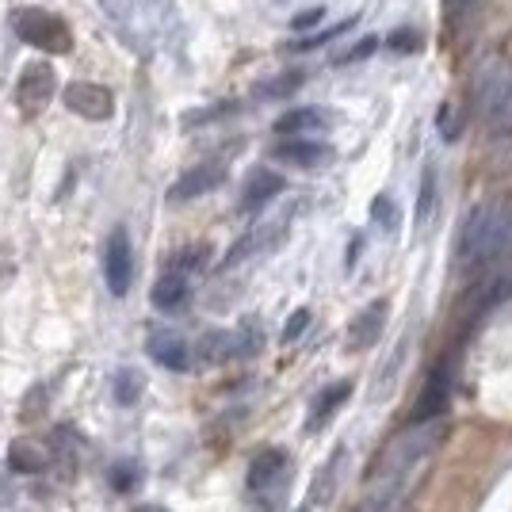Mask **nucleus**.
<instances>
[{
    "label": "nucleus",
    "mask_w": 512,
    "mask_h": 512,
    "mask_svg": "<svg viewBox=\"0 0 512 512\" xmlns=\"http://www.w3.org/2000/svg\"><path fill=\"white\" fill-rule=\"evenodd\" d=\"M283 188H287V180L276 169H256L245 184V195H241V211L253 214L260 207H268L276 195H283Z\"/></svg>",
    "instance_id": "obj_14"
},
{
    "label": "nucleus",
    "mask_w": 512,
    "mask_h": 512,
    "mask_svg": "<svg viewBox=\"0 0 512 512\" xmlns=\"http://www.w3.org/2000/svg\"><path fill=\"white\" fill-rule=\"evenodd\" d=\"M348 463V448H333V455L325 459V467L318 470V478H314V486H310V509H321V505H329V497L337 493V482H341V467Z\"/></svg>",
    "instance_id": "obj_17"
},
{
    "label": "nucleus",
    "mask_w": 512,
    "mask_h": 512,
    "mask_svg": "<svg viewBox=\"0 0 512 512\" xmlns=\"http://www.w3.org/2000/svg\"><path fill=\"white\" fill-rule=\"evenodd\" d=\"M348 398H352V383H348V379H344V383L321 386L318 394H314V402H310V413H306V432H314V428L325 425Z\"/></svg>",
    "instance_id": "obj_16"
},
{
    "label": "nucleus",
    "mask_w": 512,
    "mask_h": 512,
    "mask_svg": "<svg viewBox=\"0 0 512 512\" xmlns=\"http://www.w3.org/2000/svg\"><path fill=\"white\" fill-rule=\"evenodd\" d=\"M111 390H115V402L119 406H134L142 398V390H146V375L138 367H119L115 379H111Z\"/></svg>",
    "instance_id": "obj_22"
},
{
    "label": "nucleus",
    "mask_w": 512,
    "mask_h": 512,
    "mask_svg": "<svg viewBox=\"0 0 512 512\" xmlns=\"http://www.w3.org/2000/svg\"><path fill=\"white\" fill-rule=\"evenodd\" d=\"M390 314V302L386 299H375L367 302L356 318L348 321V329H344V344L352 348V352H367L371 344L379 341V333H383V321Z\"/></svg>",
    "instance_id": "obj_10"
},
{
    "label": "nucleus",
    "mask_w": 512,
    "mask_h": 512,
    "mask_svg": "<svg viewBox=\"0 0 512 512\" xmlns=\"http://www.w3.org/2000/svg\"><path fill=\"white\" fill-rule=\"evenodd\" d=\"M337 153L329 142H318V138H287L276 146V161H287V165H299V169H325Z\"/></svg>",
    "instance_id": "obj_11"
},
{
    "label": "nucleus",
    "mask_w": 512,
    "mask_h": 512,
    "mask_svg": "<svg viewBox=\"0 0 512 512\" xmlns=\"http://www.w3.org/2000/svg\"><path fill=\"white\" fill-rule=\"evenodd\" d=\"M302 85H306V73H302V69H287V73H279L272 81H260V85L253 88V96L256 100H287V96H295Z\"/></svg>",
    "instance_id": "obj_20"
},
{
    "label": "nucleus",
    "mask_w": 512,
    "mask_h": 512,
    "mask_svg": "<svg viewBox=\"0 0 512 512\" xmlns=\"http://www.w3.org/2000/svg\"><path fill=\"white\" fill-rule=\"evenodd\" d=\"M222 184H226V165H218V161H203V165L188 169L176 184H172L169 203H192V199L211 195L214 188H222Z\"/></svg>",
    "instance_id": "obj_9"
},
{
    "label": "nucleus",
    "mask_w": 512,
    "mask_h": 512,
    "mask_svg": "<svg viewBox=\"0 0 512 512\" xmlns=\"http://www.w3.org/2000/svg\"><path fill=\"white\" fill-rule=\"evenodd\" d=\"M299 512H314V509H310V505H306V509H299Z\"/></svg>",
    "instance_id": "obj_36"
},
{
    "label": "nucleus",
    "mask_w": 512,
    "mask_h": 512,
    "mask_svg": "<svg viewBox=\"0 0 512 512\" xmlns=\"http://www.w3.org/2000/svg\"><path fill=\"white\" fill-rule=\"evenodd\" d=\"M482 4H486V0H444L448 23L451 27H463V23H470L478 12H482Z\"/></svg>",
    "instance_id": "obj_28"
},
{
    "label": "nucleus",
    "mask_w": 512,
    "mask_h": 512,
    "mask_svg": "<svg viewBox=\"0 0 512 512\" xmlns=\"http://www.w3.org/2000/svg\"><path fill=\"white\" fill-rule=\"evenodd\" d=\"M12 27H16V35H20L23 43L35 46V50L65 54V50L73 46L69 27H65L54 12H46V8H20V12L12 16Z\"/></svg>",
    "instance_id": "obj_4"
},
{
    "label": "nucleus",
    "mask_w": 512,
    "mask_h": 512,
    "mask_svg": "<svg viewBox=\"0 0 512 512\" xmlns=\"http://www.w3.org/2000/svg\"><path fill=\"white\" fill-rule=\"evenodd\" d=\"M199 356H203L207 363H230V360H237L234 329H211V333L199 341Z\"/></svg>",
    "instance_id": "obj_21"
},
{
    "label": "nucleus",
    "mask_w": 512,
    "mask_h": 512,
    "mask_svg": "<svg viewBox=\"0 0 512 512\" xmlns=\"http://www.w3.org/2000/svg\"><path fill=\"white\" fill-rule=\"evenodd\" d=\"M65 107H69L73 115H81V119L100 123V119H111V115H115V96H111V88H104V85L73 81V85L65 88Z\"/></svg>",
    "instance_id": "obj_8"
},
{
    "label": "nucleus",
    "mask_w": 512,
    "mask_h": 512,
    "mask_svg": "<svg viewBox=\"0 0 512 512\" xmlns=\"http://www.w3.org/2000/svg\"><path fill=\"white\" fill-rule=\"evenodd\" d=\"M379 46H383V39H379V35H367V39H360V43L352 46V50H344L341 62H363V58H371Z\"/></svg>",
    "instance_id": "obj_32"
},
{
    "label": "nucleus",
    "mask_w": 512,
    "mask_h": 512,
    "mask_svg": "<svg viewBox=\"0 0 512 512\" xmlns=\"http://www.w3.org/2000/svg\"><path fill=\"white\" fill-rule=\"evenodd\" d=\"M58 92V73H54V65L46 62H35L23 69L20 85H16V104L27 119H35L46 104H50V96Z\"/></svg>",
    "instance_id": "obj_6"
},
{
    "label": "nucleus",
    "mask_w": 512,
    "mask_h": 512,
    "mask_svg": "<svg viewBox=\"0 0 512 512\" xmlns=\"http://www.w3.org/2000/svg\"><path fill=\"white\" fill-rule=\"evenodd\" d=\"M474 111L490 134H512V58H490L478 65Z\"/></svg>",
    "instance_id": "obj_3"
},
{
    "label": "nucleus",
    "mask_w": 512,
    "mask_h": 512,
    "mask_svg": "<svg viewBox=\"0 0 512 512\" xmlns=\"http://www.w3.org/2000/svg\"><path fill=\"white\" fill-rule=\"evenodd\" d=\"M325 127H329V115L318 107H295V111L276 119V134H283V138H306V134H318Z\"/></svg>",
    "instance_id": "obj_18"
},
{
    "label": "nucleus",
    "mask_w": 512,
    "mask_h": 512,
    "mask_svg": "<svg viewBox=\"0 0 512 512\" xmlns=\"http://www.w3.org/2000/svg\"><path fill=\"white\" fill-rule=\"evenodd\" d=\"M207 264V245H195V249H180V253L169 256V272H176V276H188L192 279L199 268Z\"/></svg>",
    "instance_id": "obj_27"
},
{
    "label": "nucleus",
    "mask_w": 512,
    "mask_h": 512,
    "mask_svg": "<svg viewBox=\"0 0 512 512\" xmlns=\"http://www.w3.org/2000/svg\"><path fill=\"white\" fill-rule=\"evenodd\" d=\"M104 279H107V291H111L115 299H123L130 291V279H134V249H130V237L123 226H115L104 245Z\"/></svg>",
    "instance_id": "obj_5"
},
{
    "label": "nucleus",
    "mask_w": 512,
    "mask_h": 512,
    "mask_svg": "<svg viewBox=\"0 0 512 512\" xmlns=\"http://www.w3.org/2000/svg\"><path fill=\"white\" fill-rule=\"evenodd\" d=\"M306 325H310V310L302 306V310H295V314H291V321L283 325V344L299 341L302 333H306Z\"/></svg>",
    "instance_id": "obj_33"
},
{
    "label": "nucleus",
    "mask_w": 512,
    "mask_h": 512,
    "mask_svg": "<svg viewBox=\"0 0 512 512\" xmlns=\"http://www.w3.org/2000/svg\"><path fill=\"white\" fill-rule=\"evenodd\" d=\"M8 467L20 470V474H35V470H43V451L31 448L27 440H16V444L8 448Z\"/></svg>",
    "instance_id": "obj_26"
},
{
    "label": "nucleus",
    "mask_w": 512,
    "mask_h": 512,
    "mask_svg": "<svg viewBox=\"0 0 512 512\" xmlns=\"http://www.w3.org/2000/svg\"><path fill=\"white\" fill-rule=\"evenodd\" d=\"M134 512H169V509H165V505H138Z\"/></svg>",
    "instance_id": "obj_35"
},
{
    "label": "nucleus",
    "mask_w": 512,
    "mask_h": 512,
    "mask_svg": "<svg viewBox=\"0 0 512 512\" xmlns=\"http://www.w3.org/2000/svg\"><path fill=\"white\" fill-rule=\"evenodd\" d=\"M321 20H325V8H306L302 16L291 20V27H295V31H306V27H318Z\"/></svg>",
    "instance_id": "obj_34"
},
{
    "label": "nucleus",
    "mask_w": 512,
    "mask_h": 512,
    "mask_svg": "<svg viewBox=\"0 0 512 512\" xmlns=\"http://www.w3.org/2000/svg\"><path fill=\"white\" fill-rule=\"evenodd\" d=\"M287 222H291V214H279V218H272V222H264V226H256L253 234H245L241 241H237L234 249H230V256H226V264H241L245 256H256L264 253V249H272L279 237L287 234Z\"/></svg>",
    "instance_id": "obj_13"
},
{
    "label": "nucleus",
    "mask_w": 512,
    "mask_h": 512,
    "mask_svg": "<svg viewBox=\"0 0 512 512\" xmlns=\"http://www.w3.org/2000/svg\"><path fill=\"white\" fill-rule=\"evenodd\" d=\"M371 218H375V222H379L383 230H390V234L398 230V207H394V199H390L386 192L379 195L375 203H371Z\"/></svg>",
    "instance_id": "obj_29"
},
{
    "label": "nucleus",
    "mask_w": 512,
    "mask_h": 512,
    "mask_svg": "<svg viewBox=\"0 0 512 512\" xmlns=\"http://www.w3.org/2000/svg\"><path fill=\"white\" fill-rule=\"evenodd\" d=\"M234 341H237V360H253L264 352V329L260 321H241L234 329Z\"/></svg>",
    "instance_id": "obj_23"
},
{
    "label": "nucleus",
    "mask_w": 512,
    "mask_h": 512,
    "mask_svg": "<svg viewBox=\"0 0 512 512\" xmlns=\"http://www.w3.org/2000/svg\"><path fill=\"white\" fill-rule=\"evenodd\" d=\"M451 406V363H436L428 371V383L413 406V425H428V421H440Z\"/></svg>",
    "instance_id": "obj_7"
},
{
    "label": "nucleus",
    "mask_w": 512,
    "mask_h": 512,
    "mask_svg": "<svg viewBox=\"0 0 512 512\" xmlns=\"http://www.w3.org/2000/svg\"><path fill=\"white\" fill-rule=\"evenodd\" d=\"M184 299H188V276H176V272H161L157 276V283H153V291H150V302L157 306V310H180L184 306Z\"/></svg>",
    "instance_id": "obj_19"
},
{
    "label": "nucleus",
    "mask_w": 512,
    "mask_h": 512,
    "mask_svg": "<svg viewBox=\"0 0 512 512\" xmlns=\"http://www.w3.org/2000/svg\"><path fill=\"white\" fill-rule=\"evenodd\" d=\"M360 20V16H352V20H344V23H337V27H329V31H321V35H306L302 43H295V50H318V46H325L329 39H337V35H344L352 23Z\"/></svg>",
    "instance_id": "obj_30"
},
{
    "label": "nucleus",
    "mask_w": 512,
    "mask_h": 512,
    "mask_svg": "<svg viewBox=\"0 0 512 512\" xmlns=\"http://www.w3.org/2000/svg\"><path fill=\"white\" fill-rule=\"evenodd\" d=\"M386 46H390L394 54H417V50H421V31H406V27H402V31H394V35L386 39Z\"/></svg>",
    "instance_id": "obj_31"
},
{
    "label": "nucleus",
    "mask_w": 512,
    "mask_h": 512,
    "mask_svg": "<svg viewBox=\"0 0 512 512\" xmlns=\"http://www.w3.org/2000/svg\"><path fill=\"white\" fill-rule=\"evenodd\" d=\"M146 348H150V360L161 363L165 371H192V344L184 341L180 333L157 329Z\"/></svg>",
    "instance_id": "obj_12"
},
{
    "label": "nucleus",
    "mask_w": 512,
    "mask_h": 512,
    "mask_svg": "<svg viewBox=\"0 0 512 512\" xmlns=\"http://www.w3.org/2000/svg\"><path fill=\"white\" fill-rule=\"evenodd\" d=\"M512 260V203L470 207L455 237V268L467 279L501 272Z\"/></svg>",
    "instance_id": "obj_2"
},
{
    "label": "nucleus",
    "mask_w": 512,
    "mask_h": 512,
    "mask_svg": "<svg viewBox=\"0 0 512 512\" xmlns=\"http://www.w3.org/2000/svg\"><path fill=\"white\" fill-rule=\"evenodd\" d=\"M444 448V425L428 421L413 425L398 440H390V448L375 459L367 490H363L360 512H402L425 486L428 467L436 459V451Z\"/></svg>",
    "instance_id": "obj_1"
},
{
    "label": "nucleus",
    "mask_w": 512,
    "mask_h": 512,
    "mask_svg": "<svg viewBox=\"0 0 512 512\" xmlns=\"http://www.w3.org/2000/svg\"><path fill=\"white\" fill-rule=\"evenodd\" d=\"M291 467V459H287V451L283 448H268V451H260L253 463H249V474H245V486L249 490H268L272 482H279L283 478V470Z\"/></svg>",
    "instance_id": "obj_15"
},
{
    "label": "nucleus",
    "mask_w": 512,
    "mask_h": 512,
    "mask_svg": "<svg viewBox=\"0 0 512 512\" xmlns=\"http://www.w3.org/2000/svg\"><path fill=\"white\" fill-rule=\"evenodd\" d=\"M107 482H111V490L115 493H134L142 486V463H134V459H119L115 467L107 470Z\"/></svg>",
    "instance_id": "obj_25"
},
{
    "label": "nucleus",
    "mask_w": 512,
    "mask_h": 512,
    "mask_svg": "<svg viewBox=\"0 0 512 512\" xmlns=\"http://www.w3.org/2000/svg\"><path fill=\"white\" fill-rule=\"evenodd\" d=\"M436 165H425L421 172V195H417V214H413V222H417V230H425L428 218H432V207H436Z\"/></svg>",
    "instance_id": "obj_24"
}]
</instances>
